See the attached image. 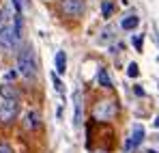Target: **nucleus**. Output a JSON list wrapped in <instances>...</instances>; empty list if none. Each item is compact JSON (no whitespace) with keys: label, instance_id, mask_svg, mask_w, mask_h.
I'll use <instances>...</instances> for the list:
<instances>
[{"label":"nucleus","instance_id":"1","mask_svg":"<svg viewBox=\"0 0 159 153\" xmlns=\"http://www.w3.org/2000/svg\"><path fill=\"white\" fill-rule=\"evenodd\" d=\"M17 74L22 78H26V80H34L37 76V58H34V52L30 45L26 48H22L20 54H17Z\"/></svg>","mask_w":159,"mask_h":153},{"label":"nucleus","instance_id":"2","mask_svg":"<svg viewBox=\"0 0 159 153\" xmlns=\"http://www.w3.org/2000/svg\"><path fill=\"white\" fill-rule=\"evenodd\" d=\"M17 41H20V37L15 35L13 24H2V26H0V48H4V50H13V48L17 45Z\"/></svg>","mask_w":159,"mask_h":153},{"label":"nucleus","instance_id":"3","mask_svg":"<svg viewBox=\"0 0 159 153\" xmlns=\"http://www.w3.org/2000/svg\"><path fill=\"white\" fill-rule=\"evenodd\" d=\"M144 136H146V129H144V125H140V123H135L131 127V136L127 138V142H125V151L131 153L142 140H144Z\"/></svg>","mask_w":159,"mask_h":153},{"label":"nucleus","instance_id":"4","mask_svg":"<svg viewBox=\"0 0 159 153\" xmlns=\"http://www.w3.org/2000/svg\"><path fill=\"white\" fill-rule=\"evenodd\" d=\"M116 114V106L114 102H99L95 106V119L97 121H110Z\"/></svg>","mask_w":159,"mask_h":153},{"label":"nucleus","instance_id":"5","mask_svg":"<svg viewBox=\"0 0 159 153\" xmlns=\"http://www.w3.org/2000/svg\"><path fill=\"white\" fill-rule=\"evenodd\" d=\"M17 114V99H4L0 103V121L2 123H11Z\"/></svg>","mask_w":159,"mask_h":153},{"label":"nucleus","instance_id":"6","mask_svg":"<svg viewBox=\"0 0 159 153\" xmlns=\"http://www.w3.org/2000/svg\"><path fill=\"white\" fill-rule=\"evenodd\" d=\"M71 99H73V127H82V119H84V102H82V93H80V88L73 91Z\"/></svg>","mask_w":159,"mask_h":153},{"label":"nucleus","instance_id":"7","mask_svg":"<svg viewBox=\"0 0 159 153\" xmlns=\"http://www.w3.org/2000/svg\"><path fill=\"white\" fill-rule=\"evenodd\" d=\"M62 13L67 17H80L84 13V0H62Z\"/></svg>","mask_w":159,"mask_h":153},{"label":"nucleus","instance_id":"8","mask_svg":"<svg viewBox=\"0 0 159 153\" xmlns=\"http://www.w3.org/2000/svg\"><path fill=\"white\" fill-rule=\"evenodd\" d=\"M54 67H56V74H58V76H62V74L67 71V54L62 50L56 52V56H54Z\"/></svg>","mask_w":159,"mask_h":153},{"label":"nucleus","instance_id":"9","mask_svg":"<svg viewBox=\"0 0 159 153\" xmlns=\"http://www.w3.org/2000/svg\"><path fill=\"white\" fill-rule=\"evenodd\" d=\"M39 123H41L39 112H37V110H28L26 117H24V125H26L28 129H37V127H39Z\"/></svg>","mask_w":159,"mask_h":153},{"label":"nucleus","instance_id":"10","mask_svg":"<svg viewBox=\"0 0 159 153\" xmlns=\"http://www.w3.org/2000/svg\"><path fill=\"white\" fill-rule=\"evenodd\" d=\"M138 26H140V17L138 15H127V17L120 20V28L123 30H135Z\"/></svg>","mask_w":159,"mask_h":153},{"label":"nucleus","instance_id":"11","mask_svg":"<svg viewBox=\"0 0 159 153\" xmlns=\"http://www.w3.org/2000/svg\"><path fill=\"white\" fill-rule=\"evenodd\" d=\"M0 95H2V99H17L20 97V93L13 88V84H2L0 86Z\"/></svg>","mask_w":159,"mask_h":153},{"label":"nucleus","instance_id":"12","mask_svg":"<svg viewBox=\"0 0 159 153\" xmlns=\"http://www.w3.org/2000/svg\"><path fill=\"white\" fill-rule=\"evenodd\" d=\"M97 80H99V84H101L103 88H112V78L107 76L106 69H99V74H97Z\"/></svg>","mask_w":159,"mask_h":153},{"label":"nucleus","instance_id":"13","mask_svg":"<svg viewBox=\"0 0 159 153\" xmlns=\"http://www.w3.org/2000/svg\"><path fill=\"white\" fill-rule=\"evenodd\" d=\"M52 82H54V88H56V93H60V95H62V93H65V84H62V80H60V76H58L56 71L52 74Z\"/></svg>","mask_w":159,"mask_h":153},{"label":"nucleus","instance_id":"14","mask_svg":"<svg viewBox=\"0 0 159 153\" xmlns=\"http://www.w3.org/2000/svg\"><path fill=\"white\" fill-rule=\"evenodd\" d=\"M112 11H114V4H112L110 0H103V4H101V13H103V17H110Z\"/></svg>","mask_w":159,"mask_h":153},{"label":"nucleus","instance_id":"15","mask_svg":"<svg viewBox=\"0 0 159 153\" xmlns=\"http://www.w3.org/2000/svg\"><path fill=\"white\" fill-rule=\"evenodd\" d=\"M133 48H135V52H142V48H144V35H133Z\"/></svg>","mask_w":159,"mask_h":153},{"label":"nucleus","instance_id":"16","mask_svg":"<svg viewBox=\"0 0 159 153\" xmlns=\"http://www.w3.org/2000/svg\"><path fill=\"white\" fill-rule=\"evenodd\" d=\"M127 76H129V78H138V76H140V67H138V63H129V65H127Z\"/></svg>","mask_w":159,"mask_h":153},{"label":"nucleus","instance_id":"17","mask_svg":"<svg viewBox=\"0 0 159 153\" xmlns=\"http://www.w3.org/2000/svg\"><path fill=\"white\" fill-rule=\"evenodd\" d=\"M17 76V69H9V71H4L2 74V80H4V84H9V82H13Z\"/></svg>","mask_w":159,"mask_h":153},{"label":"nucleus","instance_id":"18","mask_svg":"<svg viewBox=\"0 0 159 153\" xmlns=\"http://www.w3.org/2000/svg\"><path fill=\"white\" fill-rule=\"evenodd\" d=\"M26 4H28L26 0H13V7H15V13H22Z\"/></svg>","mask_w":159,"mask_h":153},{"label":"nucleus","instance_id":"19","mask_svg":"<svg viewBox=\"0 0 159 153\" xmlns=\"http://www.w3.org/2000/svg\"><path fill=\"white\" fill-rule=\"evenodd\" d=\"M0 153H13V149L9 145H0Z\"/></svg>","mask_w":159,"mask_h":153},{"label":"nucleus","instance_id":"20","mask_svg":"<svg viewBox=\"0 0 159 153\" xmlns=\"http://www.w3.org/2000/svg\"><path fill=\"white\" fill-rule=\"evenodd\" d=\"M133 91H135V95H140V97H144V88H140V86H135Z\"/></svg>","mask_w":159,"mask_h":153},{"label":"nucleus","instance_id":"21","mask_svg":"<svg viewBox=\"0 0 159 153\" xmlns=\"http://www.w3.org/2000/svg\"><path fill=\"white\" fill-rule=\"evenodd\" d=\"M153 127H155V129H159V114L155 117V121H153Z\"/></svg>","mask_w":159,"mask_h":153},{"label":"nucleus","instance_id":"22","mask_svg":"<svg viewBox=\"0 0 159 153\" xmlns=\"http://www.w3.org/2000/svg\"><path fill=\"white\" fill-rule=\"evenodd\" d=\"M146 153H157V151H155V149H148V151H146Z\"/></svg>","mask_w":159,"mask_h":153},{"label":"nucleus","instance_id":"23","mask_svg":"<svg viewBox=\"0 0 159 153\" xmlns=\"http://www.w3.org/2000/svg\"><path fill=\"white\" fill-rule=\"evenodd\" d=\"M95 153H106V151H95Z\"/></svg>","mask_w":159,"mask_h":153},{"label":"nucleus","instance_id":"24","mask_svg":"<svg viewBox=\"0 0 159 153\" xmlns=\"http://www.w3.org/2000/svg\"><path fill=\"white\" fill-rule=\"evenodd\" d=\"M157 140H159V136H157Z\"/></svg>","mask_w":159,"mask_h":153}]
</instances>
